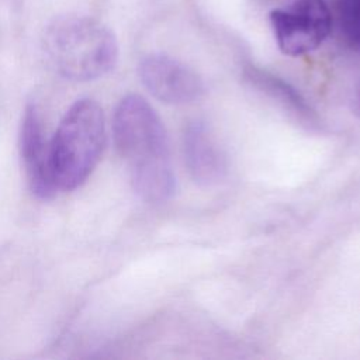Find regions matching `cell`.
I'll return each instance as SVG.
<instances>
[{"mask_svg": "<svg viewBox=\"0 0 360 360\" xmlns=\"http://www.w3.org/2000/svg\"><path fill=\"white\" fill-rule=\"evenodd\" d=\"M112 134L136 194L152 204L167 201L176 190V176L167 132L152 105L136 94L124 97L114 112Z\"/></svg>", "mask_w": 360, "mask_h": 360, "instance_id": "6da1fadb", "label": "cell"}, {"mask_svg": "<svg viewBox=\"0 0 360 360\" xmlns=\"http://www.w3.org/2000/svg\"><path fill=\"white\" fill-rule=\"evenodd\" d=\"M44 48L53 69L70 80H93L108 73L118 48L112 32L90 17L68 15L46 30Z\"/></svg>", "mask_w": 360, "mask_h": 360, "instance_id": "7a4b0ae2", "label": "cell"}, {"mask_svg": "<svg viewBox=\"0 0 360 360\" xmlns=\"http://www.w3.org/2000/svg\"><path fill=\"white\" fill-rule=\"evenodd\" d=\"M105 145L101 107L90 98L77 100L62 118L51 142V166L56 188L75 190L97 166Z\"/></svg>", "mask_w": 360, "mask_h": 360, "instance_id": "3957f363", "label": "cell"}, {"mask_svg": "<svg viewBox=\"0 0 360 360\" xmlns=\"http://www.w3.org/2000/svg\"><path fill=\"white\" fill-rule=\"evenodd\" d=\"M278 48L290 56L315 51L332 28V13L325 0H295L270 13Z\"/></svg>", "mask_w": 360, "mask_h": 360, "instance_id": "277c9868", "label": "cell"}, {"mask_svg": "<svg viewBox=\"0 0 360 360\" xmlns=\"http://www.w3.org/2000/svg\"><path fill=\"white\" fill-rule=\"evenodd\" d=\"M139 77L146 90L167 104H187L204 91L200 76L184 63L166 56L149 55L139 65Z\"/></svg>", "mask_w": 360, "mask_h": 360, "instance_id": "5b68a950", "label": "cell"}, {"mask_svg": "<svg viewBox=\"0 0 360 360\" xmlns=\"http://www.w3.org/2000/svg\"><path fill=\"white\" fill-rule=\"evenodd\" d=\"M20 155L31 191L41 200H49L56 191L51 166V143L46 142L35 104H28L22 114Z\"/></svg>", "mask_w": 360, "mask_h": 360, "instance_id": "8992f818", "label": "cell"}, {"mask_svg": "<svg viewBox=\"0 0 360 360\" xmlns=\"http://www.w3.org/2000/svg\"><path fill=\"white\" fill-rule=\"evenodd\" d=\"M183 155L190 176L201 186L217 184L228 173V160L224 150L210 128L201 121L195 120L186 125Z\"/></svg>", "mask_w": 360, "mask_h": 360, "instance_id": "52a82bcc", "label": "cell"}, {"mask_svg": "<svg viewBox=\"0 0 360 360\" xmlns=\"http://www.w3.org/2000/svg\"><path fill=\"white\" fill-rule=\"evenodd\" d=\"M245 76L246 80L250 82L256 89L262 90L269 97L280 103L284 108L291 111V114H294L298 120L304 121L311 127L319 124V118L315 110L309 105L304 96L290 83L255 66L248 68Z\"/></svg>", "mask_w": 360, "mask_h": 360, "instance_id": "ba28073f", "label": "cell"}, {"mask_svg": "<svg viewBox=\"0 0 360 360\" xmlns=\"http://www.w3.org/2000/svg\"><path fill=\"white\" fill-rule=\"evenodd\" d=\"M336 11L345 39L360 52V0H339Z\"/></svg>", "mask_w": 360, "mask_h": 360, "instance_id": "9c48e42d", "label": "cell"}]
</instances>
